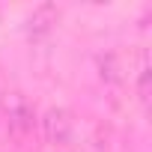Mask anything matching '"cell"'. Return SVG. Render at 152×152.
Masks as SVG:
<instances>
[{
  "label": "cell",
  "mask_w": 152,
  "mask_h": 152,
  "mask_svg": "<svg viewBox=\"0 0 152 152\" xmlns=\"http://www.w3.org/2000/svg\"><path fill=\"white\" fill-rule=\"evenodd\" d=\"M3 113H6V125H9V134L15 140H24L30 131H33V107L27 102V96L21 93H6L3 96Z\"/></svg>",
  "instance_id": "6da1fadb"
},
{
  "label": "cell",
  "mask_w": 152,
  "mask_h": 152,
  "mask_svg": "<svg viewBox=\"0 0 152 152\" xmlns=\"http://www.w3.org/2000/svg\"><path fill=\"white\" fill-rule=\"evenodd\" d=\"M39 125H42V137H45L51 146H66V143L72 140V134H75V119H72V113L63 110V107L45 110L42 119H39Z\"/></svg>",
  "instance_id": "7a4b0ae2"
},
{
  "label": "cell",
  "mask_w": 152,
  "mask_h": 152,
  "mask_svg": "<svg viewBox=\"0 0 152 152\" xmlns=\"http://www.w3.org/2000/svg\"><path fill=\"white\" fill-rule=\"evenodd\" d=\"M51 24H57V9H54L51 3H45V6H39V9L33 12L30 30H33V33H45V30H51Z\"/></svg>",
  "instance_id": "3957f363"
}]
</instances>
